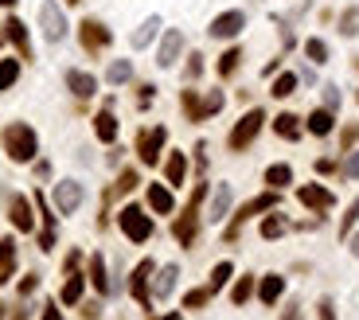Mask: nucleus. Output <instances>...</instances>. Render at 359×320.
<instances>
[{
	"label": "nucleus",
	"instance_id": "2eb2a0df",
	"mask_svg": "<svg viewBox=\"0 0 359 320\" xmlns=\"http://www.w3.org/2000/svg\"><path fill=\"white\" fill-rule=\"evenodd\" d=\"M67 86L79 94V98H90V94L98 90V79L86 74V70H67Z\"/></svg>",
	"mask_w": 359,
	"mask_h": 320
},
{
	"label": "nucleus",
	"instance_id": "2f4dec72",
	"mask_svg": "<svg viewBox=\"0 0 359 320\" xmlns=\"http://www.w3.org/2000/svg\"><path fill=\"white\" fill-rule=\"evenodd\" d=\"M16 79H20V63L16 59H0V90H8Z\"/></svg>",
	"mask_w": 359,
	"mask_h": 320
},
{
	"label": "nucleus",
	"instance_id": "ddd939ff",
	"mask_svg": "<svg viewBox=\"0 0 359 320\" xmlns=\"http://www.w3.org/2000/svg\"><path fill=\"white\" fill-rule=\"evenodd\" d=\"M106 43H110V31L102 28L98 20H86V24H82V47H86V51H102Z\"/></svg>",
	"mask_w": 359,
	"mask_h": 320
},
{
	"label": "nucleus",
	"instance_id": "864d4df0",
	"mask_svg": "<svg viewBox=\"0 0 359 320\" xmlns=\"http://www.w3.org/2000/svg\"><path fill=\"white\" fill-rule=\"evenodd\" d=\"M12 320H28V317H24V312H16V317H12Z\"/></svg>",
	"mask_w": 359,
	"mask_h": 320
},
{
	"label": "nucleus",
	"instance_id": "6ab92c4d",
	"mask_svg": "<svg viewBox=\"0 0 359 320\" xmlns=\"http://www.w3.org/2000/svg\"><path fill=\"white\" fill-rule=\"evenodd\" d=\"M149 207L160 211V215H172L176 203H172V191L164 188V184H152V188H149Z\"/></svg>",
	"mask_w": 359,
	"mask_h": 320
},
{
	"label": "nucleus",
	"instance_id": "4468645a",
	"mask_svg": "<svg viewBox=\"0 0 359 320\" xmlns=\"http://www.w3.org/2000/svg\"><path fill=\"white\" fill-rule=\"evenodd\" d=\"M31 223H35V215H31L28 195H12V227H16V230H31Z\"/></svg>",
	"mask_w": 359,
	"mask_h": 320
},
{
	"label": "nucleus",
	"instance_id": "bb28decb",
	"mask_svg": "<svg viewBox=\"0 0 359 320\" xmlns=\"http://www.w3.org/2000/svg\"><path fill=\"white\" fill-rule=\"evenodd\" d=\"M285 230H289V219H285V215H266V219H262V239H281Z\"/></svg>",
	"mask_w": 359,
	"mask_h": 320
},
{
	"label": "nucleus",
	"instance_id": "aec40b11",
	"mask_svg": "<svg viewBox=\"0 0 359 320\" xmlns=\"http://www.w3.org/2000/svg\"><path fill=\"white\" fill-rule=\"evenodd\" d=\"M227 211H230V184H219V191H215V200H211V223H219L227 219Z\"/></svg>",
	"mask_w": 359,
	"mask_h": 320
},
{
	"label": "nucleus",
	"instance_id": "a211bd4d",
	"mask_svg": "<svg viewBox=\"0 0 359 320\" xmlns=\"http://www.w3.org/2000/svg\"><path fill=\"white\" fill-rule=\"evenodd\" d=\"M35 203H40V211H43V234H40V250H51V246H55V215L47 211V200H43V195H35Z\"/></svg>",
	"mask_w": 359,
	"mask_h": 320
},
{
	"label": "nucleus",
	"instance_id": "a19ab883",
	"mask_svg": "<svg viewBox=\"0 0 359 320\" xmlns=\"http://www.w3.org/2000/svg\"><path fill=\"white\" fill-rule=\"evenodd\" d=\"M356 219H359V200L348 207V215H344V223H340V234H348V230L356 227Z\"/></svg>",
	"mask_w": 359,
	"mask_h": 320
},
{
	"label": "nucleus",
	"instance_id": "ea45409f",
	"mask_svg": "<svg viewBox=\"0 0 359 320\" xmlns=\"http://www.w3.org/2000/svg\"><path fill=\"white\" fill-rule=\"evenodd\" d=\"M133 188H137V172L125 168V172L118 176V188H113V191H121V195H125V191H133Z\"/></svg>",
	"mask_w": 359,
	"mask_h": 320
},
{
	"label": "nucleus",
	"instance_id": "4be33fe9",
	"mask_svg": "<svg viewBox=\"0 0 359 320\" xmlns=\"http://www.w3.org/2000/svg\"><path fill=\"white\" fill-rule=\"evenodd\" d=\"M281 289H285V278H278V273H269V278H262V285H258V297L266 301V305H273V301L281 297Z\"/></svg>",
	"mask_w": 359,
	"mask_h": 320
},
{
	"label": "nucleus",
	"instance_id": "8fccbe9b",
	"mask_svg": "<svg viewBox=\"0 0 359 320\" xmlns=\"http://www.w3.org/2000/svg\"><path fill=\"white\" fill-rule=\"evenodd\" d=\"M281 320H301V317H297V309H289V312H285Z\"/></svg>",
	"mask_w": 359,
	"mask_h": 320
},
{
	"label": "nucleus",
	"instance_id": "a18cd8bd",
	"mask_svg": "<svg viewBox=\"0 0 359 320\" xmlns=\"http://www.w3.org/2000/svg\"><path fill=\"white\" fill-rule=\"evenodd\" d=\"M200 70H203L200 55H191V63H188V79H200Z\"/></svg>",
	"mask_w": 359,
	"mask_h": 320
},
{
	"label": "nucleus",
	"instance_id": "5fc2aeb1",
	"mask_svg": "<svg viewBox=\"0 0 359 320\" xmlns=\"http://www.w3.org/2000/svg\"><path fill=\"white\" fill-rule=\"evenodd\" d=\"M0 320H4V305H0Z\"/></svg>",
	"mask_w": 359,
	"mask_h": 320
},
{
	"label": "nucleus",
	"instance_id": "6e6d98bb",
	"mask_svg": "<svg viewBox=\"0 0 359 320\" xmlns=\"http://www.w3.org/2000/svg\"><path fill=\"white\" fill-rule=\"evenodd\" d=\"M67 4H79V0H67Z\"/></svg>",
	"mask_w": 359,
	"mask_h": 320
},
{
	"label": "nucleus",
	"instance_id": "f704fd0d",
	"mask_svg": "<svg viewBox=\"0 0 359 320\" xmlns=\"http://www.w3.org/2000/svg\"><path fill=\"white\" fill-rule=\"evenodd\" d=\"M129 74H133V67L125 59H118V63H110V70H106V79L113 82V86H121V82H129Z\"/></svg>",
	"mask_w": 359,
	"mask_h": 320
},
{
	"label": "nucleus",
	"instance_id": "f03ea898",
	"mask_svg": "<svg viewBox=\"0 0 359 320\" xmlns=\"http://www.w3.org/2000/svg\"><path fill=\"white\" fill-rule=\"evenodd\" d=\"M118 223H121V230H125V239H129V242H145L152 234V219L137 207V203H129V207L121 211Z\"/></svg>",
	"mask_w": 359,
	"mask_h": 320
},
{
	"label": "nucleus",
	"instance_id": "58836bf2",
	"mask_svg": "<svg viewBox=\"0 0 359 320\" xmlns=\"http://www.w3.org/2000/svg\"><path fill=\"white\" fill-rule=\"evenodd\" d=\"M211 301V289H191L188 297H184V309H203Z\"/></svg>",
	"mask_w": 359,
	"mask_h": 320
},
{
	"label": "nucleus",
	"instance_id": "4d7b16f0",
	"mask_svg": "<svg viewBox=\"0 0 359 320\" xmlns=\"http://www.w3.org/2000/svg\"><path fill=\"white\" fill-rule=\"evenodd\" d=\"M0 43H4V31H0Z\"/></svg>",
	"mask_w": 359,
	"mask_h": 320
},
{
	"label": "nucleus",
	"instance_id": "39448f33",
	"mask_svg": "<svg viewBox=\"0 0 359 320\" xmlns=\"http://www.w3.org/2000/svg\"><path fill=\"white\" fill-rule=\"evenodd\" d=\"M40 24H43V35H47L51 43H59L63 35H67V20H63V8L55 0H43L40 4Z\"/></svg>",
	"mask_w": 359,
	"mask_h": 320
},
{
	"label": "nucleus",
	"instance_id": "f8f14e48",
	"mask_svg": "<svg viewBox=\"0 0 359 320\" xmlns=\"http://www.w3.org/2000/svg\"><path fill=\"white\" fill-rule=\"evenodd\" d=\"M180 51H184V35H180L176 28L168 31V35H164V40H160V51H157V63L164 70L168 67H176V59H180Z\"/></svg>",
	"mask_w": 359,
	"mask_h": 320
},
{
	"label": "nucleus",
	"instance_id": "49530a36",
	"mask_svg": "<svg viewBox=\"0 0 359 320\" xmlns=\"http://www.w3.org/2000/svg\"><path fill=\"white\" fill-rule=\"evenodd\" d=\"M40 320H63V312L55 309V305H43V317Z\"/></svg>",
	"mask_w": 359,
	"mask_h": 320
},
{
	"label": "nucleus",
	"instance_id": "79ce46f5",
	"mask_svg": "<svg viewBox=\"0 0 359 320\" xmlns=\"http://www.w3.org/2000/svg\"><path fill=\"white\" fill-rule=\"evenodd\" d=\"M40 289V278H35V273H28V278L20 281V297H28V293H35Z\"/></svg>",
	"mask_w": 359,
	"mask_h": 320
},
{
	"label": "nucleus",
	"instance_id": "e433bc0d",
	"mask_svg": "<svg viewBox=\"0 0 359 320\" xmlns=\"http://www.w3.org/2000/svg\"><path fill=\"white\" fill-rule=\"evenodd\" d=\"M239 59H242V51H239V47H230L227 55H223V59H219V74H223V79H227V74H234V70H239Z\"/></svg>",
	"mask_w": 359,
	"mask_h": 320
},
{
	"label": "nucleus",
	"instance_id": "de8ad7c7",
	"mask_svg": "<svg viewBox=\"0 0 359 320\" xmlns=\"http://www.w3.org/2000/svg\"><path fill=\"white\" fill-rule=\"evenodd\" d=\"M320 320H336V312H332V301H320Z\"/></svg>",
	"mask_w": 359,
	"mask_h": 320
},
{
	"label": "nucleus",
	"instance_id": "20e7f679",
	"mask_svg": "<svg viewBox=\"0 0 359 320\" xmlns=\"http://www.w3.org/2000/svg\"><path fill=\"white\" fill-rule=\"evenodd\" d=\"M203 195H207V188L200 184V188L191 191V203H188V211H184V215L176 219V227H172V230H176V239L184 242V246H191V242H196V211H200Z\"/></svg>",
	"mask_w": 359,
	"mask_h": 320
},
{
	"label": "nucleus",
	"instance_id": "37998d69",
	"mask_svg": "<svg viewBox=\"0 0 359 320\" xmlns=\"http://www.w3.org/2000/svg\"><path fill=\"white\" fill-rule=\"evenodd\" d=\"M344 172H348V176H359V152H351V157L344 160Z\"/></svg>",
	"mask_w": 359,
	"mask_h": 320
},
{
	"label": "nucleus",
	"instance_id": "412c9836",
	"mask_svg": "<svg viewBox=\"0 0 359 320\" xmlns=\"http://www.w3.org/2000/svg\"><path fill=\"white\" fill-rule=\"evenodd\" d=\"M94 133H98V141H106V145L118 137V121H113V113H110V110H102L98 118H94Z\"/></svg>",
	"mask_w": 359,
	"mask_h": 320
},
{
	"label": "nucleus",
	"instance_id": "cd10ccee",
	"mask_svg": "<svg viewBox=\"0 0 359 320\" xmlns=\"http://www.w3.org/2000/svg\"><path fill=\"white\" fill-rule=\"evenodd\" d=\"M176 278H180L176 266H164V270H160V278H157V301H164L172 289H176Z\"/></svg>",
	"mask_w": 359,
	"mask_h": 320
},
{
	"label": "nucleus",
	"instance_id": "423d86ee",
	"mask_svg": "<svg viewBox=\"0 0 359 320\" xmlns=\"http://www.w3.org/2000/svg\"><path fill=\"white\" fill-rule=\"evenodd\" d=\"M164 141H168V129H164V125L141 133V141H137L141 164H157V160H160V149H164Z\"/></svg>",
	"mask_w": 359,
	"mask_h": 320
},
{
	"label": "nucleus",
	"instance_id": "f257e3e1",
	"mask_svg": "<svg viewBox=\"0 0 359 320\" xmlns=\"http://www.w3.org/2000/svg\"><path fill=\"white\" fill-rule=\"evenodd\" d=\"M4 149H8V157L16 160V164H28V160L35 157V149H40L35 129H31V125H24V121L8 125V129H4Z\"/></svg>",
	"mask_w": 359,
	"mask_h": 320
},
{
	"label": "nucleus",
	"instance_id": "393cba45",
	"mask_svg": "<svg viewBox=\"0 0 359 320\" xmlns=\"http://www.w3.org/2000/svg\"><path fill=\"white\" fill-rule=\"evenodd\" d=\"M266 184L273 191L285 188V184H293V168H289V164H269V168H266Z\"/></svg>",
	"mask_w": 359,
	"mask_h": 320
},
{
	"label": "nucleus",
	"instance_id": "6e6552de",
	"mask_svg": "<svg viewBox=\"0 0 359 320\" xmlns=\"http://www.w3.org/2000/svg\"><path fill=\"white\" fill-rule=\"evenodd\" d=\"M55 207H59L63 215H74V211L82 207V184H74V180L55 184Z\"/></svg>",
	"mask_w": 359,
	"mask_h": 320
},
{
	"label": "nucleus",
	"instance_id": "09e8293b",
	"mask_svg": "<svg viewBox=\"0 0 359 320\" xmlns=\"http://www.w3.org/2000/svg\"><path fill=\"white\" fill-rule=\"evenodd\" d=\"M351 254H356V258H359V234H356V239H351Z\"/></svg>",
	"mask_w": 359,
	"mask_h": 320
},
{
	"label": "nucleus",
	"instance_id": "c03bdc74",
	"mask_svg": "<svg viewBox=\"0 0 359 320\" xmlns=\"http://www.w3.org/2000/svg\"><path fill=\"white\" fill-rule=\"evenodd\" d=\"M324 102H328V110H336V106H340V94H336V86H324Z\"/></svg>",
	"mask_w": 359,
	"mask_h": 320
},
{
	"label": "nucleus",
	"instance_id": "3c124183",
	"mask_svg": "<svg viewBox=\"0 0 359 320\" xmlns=\"http://www.w3.org/2000/svg\"><path fill=\"white\" fill-rule=\"evenodd\" d=\"M160 320H180V312H168V317H160Z\"/></svg>",
	"mask_w": 359,
	"mask_h": 320
},
{
	"label": "nucleus",
	"instance_id": "72a5a7b5",
	"mask_svg": "<svg viewBox=\"0 0 359 320\" xmlns=\"http://www.w3.org/2000/svg\"><path fill=\"white\" fill-rule=\"evenodd\" d=\"M230 273H234V266H230V262H219V266L211 270V285H207V289H211V293H215V289H223V285L230 281Z\"/></svg>",
	"mask_w": 359,
	"mask_h": 320
},
{
	"label": "nucleus",
	"instance_id": "9b49d317",
	"mask_svg": "<svg viewBox=\"0 0 359 320\" xmlns=\"http://www.w3.org/2000/svg\"><path fill=\"white\" fill-rule=\"evenodd\" d=\"M297 200L305 203V207H312V211H328L332 203H336V195H332L328 188H320V184H305V188L297 191Z\"/></svg>",
	"mask_w": 359,
	"mask_h": 320
},
{
	"label": "nucleus",
	"instance_id": "9d476101",
	"mask_svg": "<svg viewBox=\"0 0 359 320\" xmlns=\"http://www.w3.org/2000/svg\"><path fill=\"white\" fill-rule=\"evenodd\" d=\"M152 270H157V266H152V262L145 258V262L137 266V270H133V278H129V293L141 301V305H145V309L152 305V297H149V273H152Z\"/></svg>",
	"mask_w": 359,
	"mask_h": 320
},
{
	"label": "nucleus",
	"instance_id": "7c9ffc66",
	"mask_svg": "<svg viewBox=\"0 0 359 320\" xmlns=\"http://www.w3.org/2000/svg\"><path fill=\"white\" fill-rule=\"evenodd\" d=\"M79 301H82V278L70 270L67 285H63V305H79Z\"/></svg>",
	"mask_w": 359,
	"mask_h": 320
},
{
	"label": "nucleus",
	"instance_id": "0eeeda50",
	"mask_svg": "<svg viewBox=\"0 0 359 320\" xmlns=\"http://www.w3.org/2000/svg\"><path fill=\"white\" fill-rule=\"evenodd\" d=\"M242 28H246V16H242V12H223V16H215V20H211L207 31L215 35V40H234Z\"/></svg>",
	"mask_w": 359,
	"mask_h": 320
},
{
	"label": "nucleus",
	"instance_id": "c756f323",
	"mask_svg": "<svg viewBox=\"0 0 359 320\" xmlns=\"http://www.w3.org/2000/svg\"><path fill=\"white\" fill-rule=\"evenodd\" d=\"M309 133H317V137L332 133V110H312V118H309Z\"/></svg>",
	"mask_w": 359,
	"mask_h": 320
},
{
	"label": "nucleus",
	"instance_id": "c85d7f7f",
	"mask_svg": "<svg viewBox=\"0 0 359 320\" xmlns=\"http://www.w3.org/2000/svg\"><path fill=\"white\" fill-rule=\"evenodd\" d=\"M164 172H168V184H184V172H188V160H184V152H172L168 164H164Z\"/></svg>",
	"mask_w": 359,
	"mask_h": 320
},
{
	"label": "nucleus",
	"instance_id": "7ed1b4c3",
	"mask_svg": "<svg viewBox=\"0 0 359 320\" xmlns=\"http://www.w3.org/2000/svg\"><path fill=\"white\" fill-rule=\"evenodd\" d=\"M262 121H266V113H262V110H250L246 118H242L239 125L230 129V149H234V152L250 149V141H254V137L262 133Z\"/></svg>",
	"mask_w": 359,
	"mask_h": 320
},
{
	"label": "nucleus",
	"instance_id": "4c0bfd02",
	"mask_svg": "<svg viewBox=\"0 0 359 320\" xmlns=\"http://www.w3.org/2000/svg\"><path fill=\"white\" fill-rule=\"evenodd\" d=\"M305 55H309L312 63H324L328 59V47H324V40H309L305 43Z\"/></svg>",
	"mask_w": 359,
	"mask_h": 320
},
{
	"label": "nucleus",
	"instance_id": "c9c22d12",
	"mask_svg": "<svg viewBox=\"0 0 359 320\" xmlns=\"http://www.w3.org/2000/svg\"><path fill=\"white\" fill-rule=\"evenodd\" d=\"M250 293H254V278H239V285L230 289V301H234V305H246Z\"/></svg>",
	"mask_w": 359,
	"mask_h": 320
},
{
	"label": "nucleus",
	"instance_id": "b1692460",
	"mask_svg": "<svg viewBox=\"0 0 359 320\" xmlns=\"http://www.w3.org/2000/svg\"><path fill=\"white\" fill-rule=\"evenodd\" d=\"M273 129H278V137L297 141V137H301V118H293V113H281V118H273Z\"/></svg>",
	"mask_w": 359,
	"mask_h": 320
},
{
	"label": "nucleus",
	"instance_id": "1a4fd4ad",
	"mask_svg": "<svg viewBox=\"0 0 359 320\" xmlns=\"http://www.w3.org/2000/svg\"><path fill=\"white\" fill-rule=\"evenodd\" d=\"M269 207H278V195L273 191H266V195H258V200H250L246 207L234 215V223H230V230H227V239H239V227L250 219V215H258V211H269Z\"/></svg>",
	"mask_w": 359,
	"mask_h": 320
},
{
	"label": "nucleus",
	"instance_id": "dca6fc26",
	"mask_svg": "<svg viewBox=\"0 0 359 320\" xmlns=\"http://www.w3.org/2000/svg\"><path fill=\"white\" fill-rule=\"evenodd\" d=\"M4 35H8L16 47H20V59H31V43H28V28L20 20H8L4 24Z\"/></svg>",
	"mask_w": 359,
	"mask_h": 320
},
{
	"label": "nucleus",
	"instance_id": "473e14b6",
	"mask_svg": "<svg viewBox=\"0 0 359 320\" xmlns=\"http://www.w3.org/2000/svg\"><path fill=\"white\" fill-rule=\"evenodd\" d=\"M297 90V74H278V79H273V98H289V94Z\"/></svg>",
	"mask_w": 359,
	"mask_h": 320
},
{
	"label": "nucleus",
	"instance_id": "a878e982",
	"mask_svg": "<svg viewBox=\"0 0 359 320\" xmlns=\"http://www.w3.org/2000/svg\"><path fill=\"white\" fill-rule=\"evenodd\" d=\"M157 31H160V16H149V20H145L137 31H133V47H149Z\"/></svg>",
	"mask_w": 359,
	"mask_h": 320
},
{
	"label": "nucleus",
	"instance_id": "603ef678",
	"mask_svg": "<svg viewBox=\"0 0 359 320\" xmlns=\"http://www.w3.org/2000/svg\"><path fill=\"white\" fill-rule=\"evenodd\" d=\"M0 4H4V8H12V4H16V0H0Z\"/></svg>",
	"mask_w": 359,
	"mask_h": 320
},
{
	"label": "nucleus",
	"instance_id": "f3484780",
	"mask_svg": "<svg viewBox=\"0 0 359 320\" xmlns=\"http://www.w3.org/2000/svg\"><path fill=\"white\" fill-rule=\"evenodd\" d=\"M12 270H16V242L0 239V285L12 281Z\"/></svg>",
	"mask_w": 359,
	"mask_h": 320
},
{
	"label": "nucleus",
	"instance_id": "5701e85b",
	"mask_svg": "<svg viewBox=\"0 0 359 320\" xmlns=\"http://www.w3.org/2000/svg\"><path fill=\"white\" fill-rule=\"evenodd\" d=\"M90 281H94V289H98V293H110V278H106V258H102V254H94V258H90Z\"/></svg>",
	"mask_w": 359,
	"mask_h": 320
}]
</instances>
